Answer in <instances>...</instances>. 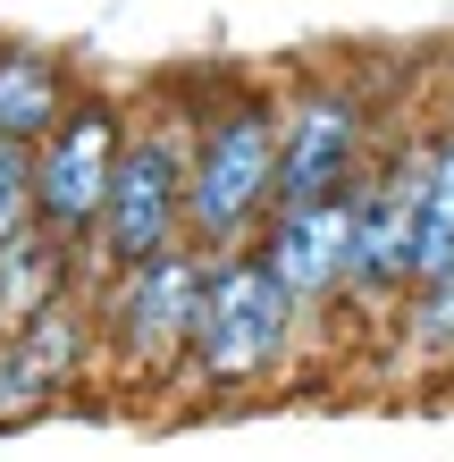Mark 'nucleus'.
<instances>
[{"mask_svg":"<svg viewBox=\"0 0 454 462\" xmlns=\"http://www.w3.org/2000/svg\"><path fill=\"white\" fill-rule=\"evenodd\" d=\"M9 378H17V412H34V403L51 395H68L76 378L93 370V353H101V311H93V286H76L60 294V303H42L34 319H17L9 337Z\"/></svg>","mask_w":454,"mask_h":462,"instance_id":"nucleus-9","label":"nucleus"},{"mask_svg":"<svg viewBox=\"0 0 454 462\" xmlns=\"http://www.w3.org/2000/svg\"><path fill=\"white\" fill-rule=\"evenodd\" d=\"M202 294H210V244H194V236L160 244L152 261L118 269V278H93L101 353H110L118 370H135L144 387H185Z\"/></svg>","mask_w":454,"mask_h":462,"instance_id":"nucleus-3","label":"nucleus"},{"mask_svg":"<svg viewBox=\"0 0 454 462\" xmlns=\"http://www.w3.org/2000/svg\"><path fill=\"white\" fill-rule=\"evenodd\" d=\"M370 169V101L345 76L278 93V202H320L345 194Z\"/></svg>","mask_w":454,"mask_h":462,"instance_id":"nucleus-7","label":"nucleus"},{"mask_svg":"<svg viewBox=\"0 0 454 462\" xmlns=\"http://www.w3.org/2000/svg\"><path fill=\"white\" fill-rule=\"evenodd\" d=\"M185 169H194V110H144L126 126L110 202H101V219L85 236L93 278H118V269H135L160 244L185 236Z\"/></svg>","mask_w":454,"mask_h":462,"instance_id":"nucleus-4","label":"nucleus"},{"mask_svg":"<svg viewBox=\"0 0 454 462\" xmlns=\"http://www.w3.org/2000/svg\"><path fill=\"white\" fill-rule=\"evenodd\" d=\"M126 118L110 93H76L68 118L34 143V219L51 236L85 244L101 202H110V177H118V152H126Z\"/></svg>","mask_w":454,"mask_h":462,"instance_id":"nucleus-6","label":"nucleus"},{"mask_svg":"<svg viewBox=\"0 0 454 462\" xmlns=\"http://www.w3.org/2000/svg\"><path fill=\"white\" fill-rule=\"evenodd\" d=\"M454 269V118L430 134V210H421V278Z\"/></svg>","mask_w":454,"mask_h":462,"instance_id":"nucleus-12","label":"nucleus"},{"mask_svg":"<svg viewBox=\"0 0 454 462\" xmlns=\"http://www.w3.org/2000/svg\"><path fill=\"white\" fill-rule=\"evenodd\" d=\"M278 210V93L236 85L194 110V169H185V236L210 253L253 244Z\"/></svg>","mask_w":454,"mask_h":462,"instance_id":"nucleus-1","label":"nucleus"},{"mask_svg":"<svg viewBox=\"0 0 454 462\" xmlns=\"http://www.w3.org/2000/svg\"><path fill=\"white\" fill-rule=\"evenodd\" d=\"M421 210H430V143L370 152V169L354 177V286H345L362 319L395 311L421 278Z\"/></svg>","mask_w":454,"mask_h":462,"instance_id":"nucleus-5","label":"nucleus"},{"mask_svg":"<svg viewBox=\"0 0 454 462\" xmlns=\"http://www.w3.org/2000/svg\"><path fill=\"white\" fill-rule=\"evenodd\" d=\"M68 101H76V76H68L60 51L0 42V134H17V143H42V134L68 118Z\"/></svg>","mask_w":454,"mask_h":462,"instance_id":"nucleus-10","label":"nucleus"},{"mask_svg":"<svg viewBox=\"0 0 454 462\" xmlns=\"http://www.w3.org/2000/svg\"><path fill=\"white\" fill-rule=\"evenodd\" d=\"M395 337H404V362L412 370L454 378V269H430V278L404 286V303H395Z\"/></svg>","mask_w":454,"mask_h":462,"instance_id":"nucleus-11","label":"nucleus"},{"mask_svg":"<svg viewBox=\"0 0 454 462\" xmlns=\"http://www.w3.org/2000/svg\"><path fill=\"white\" fill-rule=\"evenodd\" d=\"M253 244L286 278V294L303 303V319H320L354 286V185L345 194H320V202H278Z\"/></svg>","mask_w":454,"mask_h":462,"instance_id":"nucleus-8","label":"nucleus"},{"mask_svg":"<svg viewBox=\"0 0 454 462\" xmlns=\"http://www.w3.org/2000/svg\"><path fill=\"white\" fill-rule=\"evenodd\" d=\"M303 303L286 294V278L261 261V244L210 253V294H202V328H194V362L185 387L202 395H253L286 370V353L303 345Z\"/></svg>","mask_w":454,"mask_h":462,"instance_id":"nucleus-2","label":"nucleus"},{"mask_svg":"<svg viewBox=\"0 0 454 462\" xmlns=\"http://www.w3.org/2000/svg\"><path fill=\"white\" fill-rule=\"evenodd\" d=\"M0 420H17V378H9V345H0Z\"/></svg>","mask_w":454,"mask_h":462,"instance_id":"nucleus-14","label":"nucleus"},{"mask_svg":"<svg viewBox=\"0 0 454 462\" xmlns=\"http://www.w3.org/2000/svg\"><path fill=\"white\" fill-rule=\"evenodd\" d=\"M34 227V143L0 134V236Z\"/></svg>","mask_w":454,"mask_h":462,"instance_id":"nucleus-13","label":"nucleus"}]
</instances>
